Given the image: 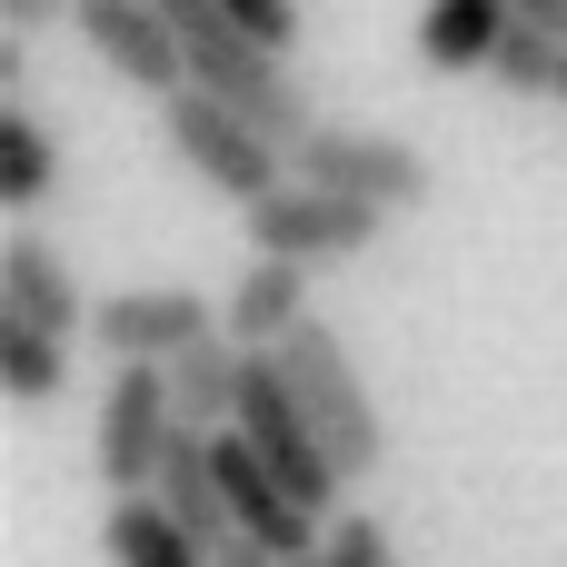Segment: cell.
Returning <instances> with one entry per match:
<instances>
[{
    "label": "cell",
    "mask_w": 567,
    "mask_h": 567,
    "mask_svg": "<svg viewBox=\"0 0 567 567\" xmlns=\"http://www.w3.org/2000/svg\"><path fill=\"white\" fill-rule=\"evenodd\" d=\"M279 379H289V399L309 409V429H319V449L339 458V478L349 488H369L379 468H389V419H379V399H369V379H359V359H349V339L339 329H289L279 349Z\"/></svg>",
    "instance_id": "obj_1"
},
{
    "label": "cell",
    "mask_w": 567,
    "mask_h": 567,
    "mask_svg": "<svg viewBox=\"0 0 567 567\" xmlns=\"http://www.w3.org/2000/svg\"><path fill=\"white\" fill-rule=\"evenodd\" d=\"M159 140L219 189V199H239V209H259L269 189H289L299 169H289V150L269 140V130H249L229 100H209V90H169L159 100Z\"/></svg>",
    "instance_id": "obj_2"
},
{
    "label": "cell",
    "mask_w": 567,
    "mask_h": 567,
    "mask_svg": "<svg viewBox=\"0 0 567 567\" xmlns=\"http://www.w3.org/2000/svg\"><path fill=\"white\" fill-rule=\"evenodd\" d=\"M289 169L319 179V189H349V199H369V209H389V219L429 209V189H439V169H429L419 140H399V130H359V120H319V130L289 150Z\"/></svg>",
    "instance_id": "obj_3"
},
{
    "label": "cell",
    "mask_w": 567,
    "mask_h": 567,
    "mask_svg": "<svg viewBox=\"0 0 567 567\" xmlns=\"http://www.w3.org/2000/svg\"><path fill=\"white\" fill-rule=\"evenodd\" d=\"M169 439H179L169 369H150V359L110 369V389H100V429H90V468H100V488H110V498H150Z\"/></svg>",
    "instance_id": "obj_4"
},
{
    "label": "cell",
    "mask_w": 567,
    "mask_h": 567,
    "mask_svg": "<svg viewBox=\"0 0 567 567\" xmlns=\"http://www.w3.org/2000/svg\"><path fill=\"white\" fill-rule=\"evenodd\" d=\"M379 229H389V209H369L349 189H319V179H289V189H269L249 209V249L299 259V269H339V259L379 249Z\"/></svg>",
    "instance_id": "obj_5"
},
{
    "label": "cell",
    "mask_w": 567,
    "mask_h": 567,
    "mask_svg": "<svg viewBox=\"0 0 567 567\" xmlns=\"http://www.w3.org/2000/svg\"><path fill=\"white\" fill-rule=\"evenodd\" d=\"M70 30H80V50H90L110 80H130V90H150V100L189 90V40L169 30L159 0H70Z\"/></svg>",
    "instance_id": "obj_6"
},
{
    "label": "cell",
    "mask_w": 567,
    "mask_h": 567,
    "mask_svg": "<svg viewBox=\"0 0 567 567\" xmlns=\"http://www.w3.org/2000/svg\"><path fill=\"white\" fill-rule=\"evenodd\" d=\"M199 329H219V309H209L199 289H179V279H159V289H110V299L90 309V349H100L110 369H130V359L169 369Z\"/></svg>",
    "instance_id": "obj_7"
},
{
    "label": "cell",
    "mask_w": 567,
    "mask_h": 567,
    "mask_svg": "<svg viewBox=\"0 0 567 567\" xmlns=\"http://www.w3.org/2000/svg\"><path fill=\"white\" fill-rule=\"evenodd\" d=\"M0 309H20V319H40L50 339H90V309L100 299H80V269L60 259V239H40L30 219L0 239Z\"/></svg>",
    "instance_id": "obj_8"
},
{
    "label": "cell",
    "mask_w": 567,
    "mask_h": 567,
    "mask_svg": "<svg viewBox=\"0 0 567 567\" xmlns=\"http://www.w3.org/2000/svg\"><path fill=\"white\" fill-rule=\"evenodd\" d=\"M219 329L259 359V349H279L289 329H309V269L299 259H269V249H249L239 259V279H229V299H219Z\"/></svg>",
    "instance_id": "obj_9"
},
{
    "label": "cell",
    "mask_w": 567,
    "mask_h": 567,
    "mask_svg": "<svg viewBox=\"0 0 567 567\" xmlns=\"http://www.w3.org/2000/svg\"><path fill=\"white\" fill-rule=\"evenodd\" d=\"M508 30H518V0H429L419 10V60L468 80V70H498Z\"/></svg>",
    "instance_id": "obj_10"
},
{
    "label": "cell",
    "mask_w": 567,
    "mask_h": 567,
    "mask_svg": "<svg viewBox=\"0 0 567 567\" xmlns=\"http://www.w3.org/2000/svg\"><path fill=\"white\" fill-rule=\"evenodd\" d=\"M239 379H249V349H239L229 329H199V339L169 359L179 429H239Z\"/></svg>",
    "instance_id": "obj_11"
},
{
    "label": "cell",
    "mask_w": 567,
    "mask_h": 567,
    "mask_svg": "<svg viewBox=\"0 0 567 567\" xmlns=\"http://www.w3.org/2000/svg\"><path fill=\"white\" fill-rule=\"evenodd\" d=\"M100 548H110V567H219V548H199L159 498H110Z\"/></svg>",
    "instance_id": "obj_12"
},
{
    "label": "cell",
    "mask_w": 567,
    "mask_h": 567,
    "mask_svg": "<svg viewBox=\"0 0 567 567\" xmlns=\"http://www.w3.org/2000/svg\"><path fill=\"white\" fill-rule=\"evenodd\" d=\"M50 179H60V140L40 130L30 100H0V209L30 219V209L50 199Z\"/></svg>",
    "instance_id": "obj_13"
},
{
    "label": "cell",
    "mask_w": 567,
    "mask_h": 567,
    "mask_svg": "<svg viewBox=\"0 0 567 567\" xmlns=\"http://www.w3.org/2000/svg\"><path fill=\"white\" fill-rule=\"evenodd\" d=\"M0 389H10L20 409H50V399L70 389V339H50L40 319L0 309Z\"/></svg>",
    "instance_id": "obj_14"
},
{
    "label": "cell",
    "mask_w": 567,
    "mask_h": 567,
    "mask_svg": "<svg viewBox=\"0 0 567 567\" xmlns=\"http://www.w3.org/2000/svg\"><path fill=\"white\" fill-rule=\"evenodd\" d=\"M488 80H498V90H518V100H558V110H567V40H548V30H528V20H518Z\"/></svg>",
    "instance_id": "obj_15"
},
{
    "label": "cell",
    "mask_w": 567,
    "mask_h": 567,
    "mask_svg": "<svg viewBox=\"0 0 567 567\" xmlns=\"http://www.w3.org/2000/svg\"><path fill=\"white\" fill-rule=\"evenodd\" d=\"M329 567H399V548H389V528L369 518V508H349L339 528H329V548H319Z\"/></svg>",
    "instance_id": "obj_16"
},
{
    "label": "cell",
    "mask_w": 567,
    "mask_h": 567,
    "mask_svg": "<svg viewBox=\"0 0 567 567\" xmlns=\"http://www.w3.org/2000/svg\"><path fill=\"white\" fill-rule=\"evenodd\" d=\"M219 20H239L269 50H299V0H219Z\"/></svg>",
    "instance_id": "obj_17"
},
{
    "label": "cell",
    "mask_w": 567,
    "mask_h": 567,
    "mask_svg": "<svg viewBox=\"0 0 567 567\" xmlns=\"http://www.w3.org/2000/svg\"><path fill=\"white\" fill-rule=\"evenodd\" d=\"M50 20H70V0H0V30H20V40H40Z\"/></svg>",
    "instance_id": "obj_18"
},
{
    "label": "cell",
    "mask_w": 567,
    "mask_h": 567,
    "mask_svg": "<svg viewBox=\"0 0 567 567\" xmlns=\"http://www.w3.org/2000/svg\"><path fill=\"white\" fill-rule=\"evenodd\" d=\"M20 90H30V40L0 30V100H20Z\"/></svg>",
    "instance_id": "obj_19"
},
{
    "label": "cell",
    "mask_w": 567,
    "mask_h": 567,
    "mask_svg": "<svg viewBox=\"0 0 567 567\" xmlns=\"http://www.w3.org/2000/svg\"><path fill=\"white\" fill-rule=\"evenodd\" d=\"M518 20H528V30H548V40H567V0H518Z\"/></svg>",
    "instance_id": "obj_20"
},
{
    "label": "cell",
    "mask_w": 567,
    "mask_h": 567,
    "mask_svg": "<svg viewBox=\"0 0 567 567\" xmlns=\"http://www.w3.org/2000/svg\"><path fill=\"white\" fill-rule=\"evenodd\" d=\"M219 567H289V558H279V548H259V538H229V548H219Z\"/></svg>",
    "instance_id": "obj_21"
},
{
    "label": "cell",
    "mask_w": 567,
    "mask_h": 567,
    "mask_svg": "<svg viewBox=\"0 0 567 567\" xmlns=\"http://www.w3.org/2000/svg\"><path fill=\"white\" fill-rule=\"evenodd\" d=\"M289 567H329V558H289Z\"/></svg>",
    "instance_id": "obj_22"
}]
</instances>
